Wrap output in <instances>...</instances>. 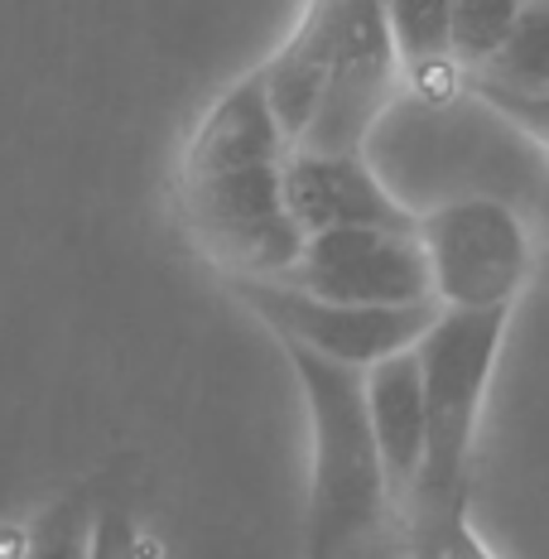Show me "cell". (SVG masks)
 <instances>
[{"label":"cell","mask_w":549,"mask_h":559,"mask_svg":"<svg viewBox=\"0 0 549 559\" xmlns=\"http://www.w3.org/2000/svg\"><path fill=\"white\" fill-rule=\"evenodd\" d=\"M289 140L265 107L261 78H241L198 126L183 155V213L237 280H275L303 247L285 207Z\"/></svg>","instance_id":"cell-1"},{"label":"cell","mask_w":549,"mask_h":559,"mask_svg":"<svg viewBox=\"0 0 549 559\" xmlns=\"http://www.w3.org/2000/svg\"><path fill=\"white\" fill-rule=\"evenodd\" d=\"M295 367L313 429L309 559H357L385 511V468L361 401V371L299 343H279Z\"/></svg>","instance_id":"cell-2"},{"label":"cell","mask_w":549,"mask_h":559,"mask_svg":"<svg viewBox=\"0 0 549 559\" xmlns=\"http://www.w3.org/2000/svg\"><path fill=\"white\" fill-rule=\"evenodd\" d=\"M506 329L511 309H439L429 329L415 337L410 353L425 395V459H419L415 497L463 502L477 419H482Z\"/></svg>","instance_id":"cell-3"},{"label":"cell","mask_w":549,"mask_h":559,"mask_svg":"<svg viewBox=\"0 0 549 559\" xmlns=\"http://www.w3.org/2000/svg\"><path fill=\"white\" fill-rule=\"evenodd\" d=\"M439 309H511L530 275L525 223L497 198L443 203L415 227Z\"/></svg>","instance_id":"cell-4"},{"label":"cell","mask_w":549,"mask_h":559,"mask_svg":"<svg viewBox=\"0 0 549 559\" xmlns=\"http://www.w3.org/2000/svg\"><path fill=\"white\" fill-rule=\"evenodd\" d=\"M395 49L385 39L381 0H337V29L329 73H323L319 102L295 140V150H319V155H353L367 145L371 126L395 97Z\"/></svg>","instance_id":"cell-5"},{"label":"cell","mask_w":549,"mask_h":559,"mask_svg":"<svg viewBox=\"0 0 549 559\" xmlns=\"http://www.w3.org/2000/svg\"><path fill=\"white\" fill-rule=\"evenodd\" d=\"M237 295L275 329L279 343H299L309 353L367 371L391 353L415 347V337L439 313L434 299L425 305H337V299L303 295L275 280H237Z\"/></svg>","instance_id":"cell-6"},{"label":"cell","mask_w":549,"mask_h":559,"mask_svg":"<svg viewBox=\"0 0 549 559\" xmlns=\"http://www.w3.org/2000/svg\"><path fill=\"white\" fill-rule=\"evenodd\" d=\"M275 285L337 299V305H425V299H434L425 247L405 227L313 231V237H303L289 271L275 275Z\"/></svg>","instance_id":"cell-7"},{"label":"cell","mask_w":549,"mask_h":559,"mask_svg":"<svg viewBox=\"0 0 549 559\" xmlns=\"http://www.w3.org/2000/svg\"><path fill=\"white\" fill-rule=\"evenodd\" d=\"M285 207L303 237L333 231V227H405V231H415V217L381 189V179L367 169L361 150H353V155L289 150Z\"/></svg>","instance_id":"cell-8"},{"label":"cell","mask_w":549,"mask_h":559,"mask_svg":"<svg viewBox=\"0 0 549 559\" xmlns=\"http://www.w3.org/2000/svg\"><path fill=\"white\" fill-rule=\"evenodd\" d=\"M333 29H337V0H309L299 15L295 34L279 44V53L265 68H255L265 92V107H271L279 135L295 140L303 135L313 116V102H319L323 73H329V53H333Z\"/></svg>","instance_id":"cell-9"},{"label":"cell","mask_w":549,"mask_h":559,"mask_svg":"<svg viewBox=\"0 0 549 559\" xmlns=\"http://www.w3.org/2000/svg\"><path fill=\"white\" fill-rule=\"evenodd\" d=\"M361 401H367V425L377 439L385 483L415 487L419 459H425V395H419V367L410 347L361 371Z\"/></svg>","instance_id":"cell-10"},{"label":"cell","mask_w":549,"mask_h":559,"mask_svg":"<svg viewBox=\"0 0 549 559\" xmlns=\"http://www.w3.org/2000/svg\"><path fill=\"white\" fill-rule=\"evenodd\" d=\"M381 20H385V39H391L401 73H410L419 87L453 83L449 5L443 0H381Z\"/></svg>","instance_id":"cell-11"},{"label":"cell","mask_w":549,"mask_h":559,"mask_svg":"<svg viewBox=\"0 0 549 559\" xmlns=\"http://www.w3.org/2000/svg\"><path fill=\"white\" fill-rule=\"evenodd\" d=\"M449 5V53L453 68H482L516 29L525 0H443Z\"/></svg>","instance_id":"cell-12"},{"label":"cell","mask_w":549,"mask_h":559,"mask_svg":"<svg viewBox=\"0 0 549 559\" xmlns=\"http://www.w3.org/2000/svg\"><path fill=\"white\" fill-rule=\"evenodd\" d=\"M410 559H492L477 531L467 526L463 502L415 497L410 511Z\"/></svg>","instance_id":"cell-13"},{"label":"cell","mask_w":549,"mask_h":559,"mask_svg":"<svg viewBox=\"0 0 549 559\" xmlns=\"http://www.w3.org/2000/svg\"><path fill=\"white\" fill-rule=\"evenodd\" d=\"M87 511L83 502H63L53 511H44L39 521H34L25 550L20 559H83V545H87Z\"/></svg>","instance_id":"cell-14"},{"label":"cell","mask_w":549,"mask_h":559,"mask_svg":"<svg viewBox=\"0 0 549 559\" xmlns=\"http://www.w3.org/2000/svg\"><path fill=\"white\" fill-rule=\"evenodd\" d=\"M83 559H145V550H140V531H135L131 511H121V507L97 511V516L87 521Z\"/></svg>","instance_id":"cell-15"},{"label":"cell","mask_w":549,"mask_h":559,"mask_svg":"<svg viewBox=\"0 0 549 559\" xmlns=\"http://www.w3.org/2000/svg\"><path fill=\"white\" fill-rule=\"evenodd\" d=\"M357 559H361V555H357Z\"/></svg>","instance_id":"cell-16"}]
</instances>
